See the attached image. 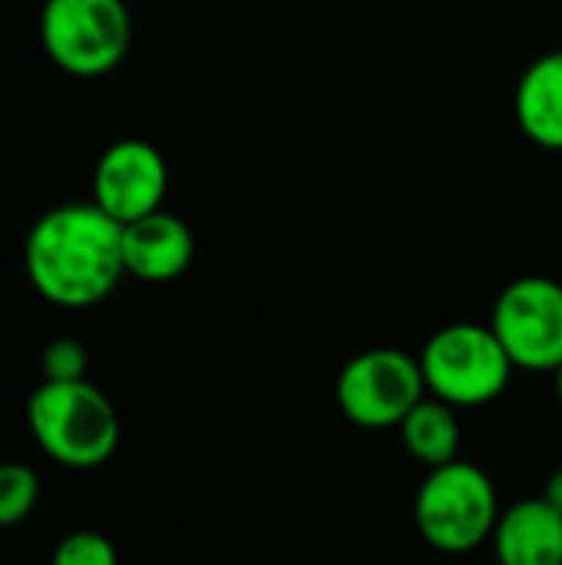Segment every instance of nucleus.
I'll list each match as a JSON object with an SVG mask.
<instances>
[{"label":"nucleus","mask_w":562,"mask_h":565,"mask_svg":"<svg viewBox=\"0 0 562 565\" xmlns=\"http://www.w3.org/2000/svg\"><path fill=\"white\" fill-rule=\"evenodd\" d=\"M23 265L43 301L56 308H93L126 275L123 225L96 202L50 209L26 235Z\"/></svg>","instance_id":"1"},{"label":"nucleus","mask_w":562,"mask_h":565,"mask_svg":"<svg viewBox=\"0 0 562 565\" xmlns=\"http://www.w3.org/2000/svg\"><path fill=\"white\" fill-rule=\"evenodd\" d=\"M33 444L66 470H96L119 447V414L113 401L83 381H43L26 401Z\"/></svg>","instance_id":"2"},{"label":"nucleus","mask_w":562,"mask_h":565,"mask_svg":"<svg viewBox=\"0 0 562 565\" xmlns=\"http://www.w3.org/2000/svg\"><path fill=\"white\" fill-rule=\"evenodd\" d=\"M500 497L494 480L467 460L427 470L414 497V523L421 540L447 556H464L494 536L500 520Z\"/></svg>","instance_id":"3"},{"label":"nucleus","mask_w":562,"mask_h":565,"mask_svg":"<svg viewBox=\"0 0 562 565\" xmlns=\"http://www.w3.org/2000/svg\"><path fill=\"white\" fill-rule=\"evenodd\" d=\"M417 361L427 394L457 411L494 404L510 387L517 371L494 328L477 321H454L434 331Z\"/></svg>","instance_id":"4"},{"label":"nucleus","mask_w":562,"mask_h":565,"mask_svg":"<svg viewBox=\"0 0 562 565\" xmlns=\"http://www.w3.org/2000/svg\"><path fill=\"white\" fill-rule=\"evenodd\" d=\"M126 0H46L40 40L46 56L73 76H103L129 50Z\"/></svg>","instance_id":"5"},{"label":"nucleus","mask_w":562,"mask_h":565,"mask_svg":"<svg viewBox=\"0 0 562 565\" xmlns=\"http://www.w3.org/2000/svg\"><path fill=\"white\" fill-rule=\"evenodd\" d=\"M427 397L421 361L397 348L354 354L335 384L338 411L364 430H391Z\"/></svg>","instance_id":"6"},{"label":"nucleus","mask_w":562,"mask_h":565,"mask_svg":"<svg viewBox=\"0 0 562 565\" xmlns=\"http://www.w3.org/2000/svg\"><path fill=\"white\" fill-rule=\"evenodd\" d=\"M490 328L513 367L556 374L562 367V285L547 275L510 281L494 301Z\"/></svg>","instance_id":"7"},{"label":"nucleus","mask_w":562,"mask_h":565,"mask_svg":"<svg viewBox=\"0 0 562 565\" xmlns=\"http://www.w3.org/2000/svg\"><path fill=\"white\" fill-rule=\"evenodd\" d=\"M166 189H169L166 159L146 139H119L96 159L93 202L119 225L159 212Z\"/></svg>","instance_id":"8"},{"label":"nucleus","mask_w":562,"mask_h":565,"mask_svg":"<svg viewBox=\"0 0 562 565\" xmlns=\"http://www.w3.org/2000/svg\"><path fill=\"white\" fill-rule=\"evenodd\" d=\"M195 258V235L192 228L172 212H149L129 225H123V265L126 275L162 285L176 281L189 271Z\"/></svg>","instance_id":"9"},{"label":"nucleus","mask_w":562,"mask_h":565,"mask_svg":"<svg viewBox=\"0 0 562 565\" xmlns=\"http://www.w3.org/2000/svg\"><path fill=\"white\" fill-rule=\"evenodd\" d=\"M497 565H562V513L543 497L500 513L490 536Z\"/></svg>","instance_id":"10"},{"label":"nucleus","mask_w":562,"mask_h":565,"mask_svg":"<svg viewBox=\"0 0 562 565\" xmlns=\"http://www.w3.org/2000/svg\"><path fill=\"white\" fill-rule=\"evenodd\" d=\"M513 109L520 132L530 142H537L540 149L562 152V50L537 56L523 70Z\"/></svg>","instance_id":"11"},{"label":"nucleus","mask_w":562,"mask_h":565,"mask_svg":"<svg viewBox=\"0 0 562 565\" xmlns=\"http://www.w3.org/2000/svg\"><path fill=\"white\" fill-rule=\"evenodd\" d=\"M401 444L404 450L427 470L454 463L460 457V417L441 397H424L404 420H401Z\"/></svg>","instance_id":"12"},{"label":"nucleus","mask_w":562,"mask_h":565,"mask_svg":"<svg viewBox=\"0 0 562 565\" xmlns=\"http://www.w3.org/2000/svg\"><path fill=\"white\" fill-rule=\"evenodd\" d=\"M40 503V477L26 463H0V530L20 526Z\"/></svg>","instance_id":"13"},{"label":"nucleus","mask_w":562,"mask_h":565,"mask_svg":"<svg viewBox=\"0 0 562 565\" xmlns=\"http://www.w3.org/2000/svg\"><path fill=\"white\" fill-rule=\"evenodd\" d=\"M50 565H119V553L103 533L76 530L56 543Z\"/></svg>","instance_id":"14"},{"label":"nucleus","mask_w":562,"mask_h":565,"mask_svg":"<svg viewBox=\"0 0 562 565\" xmlns=\"http://www.w3.org/2000/svg\"><path fill=\"white\" fill-rule=\"evenodd\" d=\"M89 367V354L76 338H56L40 354L43 381H83Z\"/></svg>","instance_id":"15"},{"label":"nucleus","mask_w":562,"mask_h":565,"mask_svg":"<svg viewBox=\"0 0 562 565\" xmlns=\"http://www.w3.org/2000/svg\"><path fill=\"white\" fill-rule=\"evenodd\" d=\"M543 500L553 507V510H560L562 513V467L547 480V490H543Z\"/></svg>","instance_id":"16"},{"label":"nucleus","mask_w":562,"mask_h":565,"mask_svg":"<svg viewBox=\"0 0 562 565\" xmlns=\"http://www.w3.org/2000/svg\"><path fill=\"white\" fill-rule=\"evenodd\" d=\"M556 397H560V404H562V367L556 371Z\"/></svg>","instance_id":"17"}]
</instances>
